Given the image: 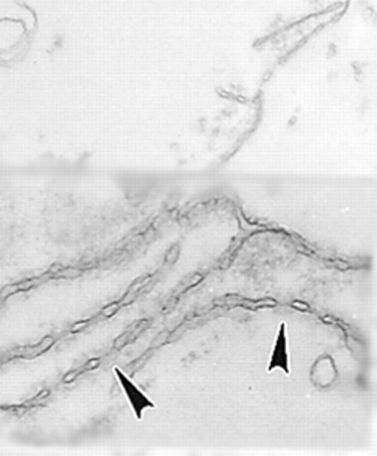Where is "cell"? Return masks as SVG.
Here are the masks:
<instances>
[{"label": "cell", "instance_id": "obj_1", "mask_svg": "<svg viewBox=\"0 0 377 456\" xmlns=\"http://www.w3.org/2000/svg\"><path fill=\"white\" fill-rule=\"evenodd\" d=\"M116 373H117L120 383H122V388L125 389V392L127 395V400H129L136 417L141 419L142 410H145L147 407L153 409L154 404L147 397H145V395L138 388H136V386L122 371H120L118 368H116Z\"/></svg>", "mask_w": 377, "mask_h": 456}, {"label": "cell", "instance_id": "obj_2", "mask_svg": "<svg viewBox=\"0 0 377 456\" xmlns=\"http://www.w3.org/2000/svg\"><path fill=\"white\" fill-rule=\"evenodd\" d=\"M285 323H281L280 334L277 335L276 340V346L272 349V355H271V362L268 367V371L274 368H281L286 374L290 373L289 369V355H288V340L285 335Z\"/></svg>", "mask_w": 377, "mask_h": 456}, {"label": "cell", "instance_id": "obj_3", "mask_svg": "<svg viewBox=\"0 0 377 456\" xmlns=\"http://www.w3.org/2000/svg\"><path fill=\"white\" fill-rule=\"evenodd\" d=\"M117 308V305H113V307H108V308H105L104 310V313L108 316V314H111V313H113L114 312V310Z\"/></svg>", "mask_w": 377, "mask_h": 456}]
</instances>
